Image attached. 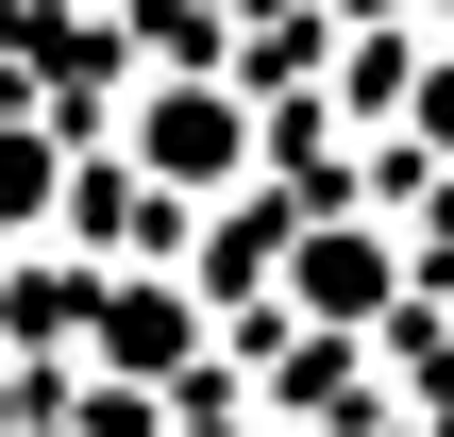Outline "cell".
<instances>
[{
  "instance_id": "cell-1",
  "label": "cell",
  "mask_w": 454,
  "mask_h": 437,
  "mask_svg": "<svg viewBox=\"0 0 454 437\" xmlns=\"http://www.w3.org/2000/svg\"><path fill=\"white\" fill-rule=\"evenodd\" d=\"M135 185H168V202H236L253 185V152H270V101L219 67V51H168V67H135L118 84V135H101Z\"/></svg>"
},
{
  "instance_id": "cell-2",
  "label": "cell",
  "mask_w": 454,
  "mask_h": 437,
  "mask_svg": "<svg viewBox=\"0 0 454 437\" xmlns=\"http://www.w3.org/2000/svg\"><path fill=\"white\" fill-rule=\"evenodd\" d=\"M0 219H17V236L51 219V135H0Z\"/></svg>"
},
{
  "instance_id": "cell-4",
  "label": "cell",
  "mask_w": 454,
  "mask_h": 437,
  "mask_svg": "<svg viewBox=\"0 0 454 437\" xmlns=\"http://www.w3.org/2000/svg\"><path fill=\"white\" fill-rule=\"evenodd\" d=\"M354 437H454V421H354Z\"/></svg>"
},
{
  "instance_id": "cell-3",
  "label": "cell",
  "mask_w": 454,
  "mask_h": 437,
  "mask_svg": "<svg viewBox=\"0 0 454 437\" xmlns=\"http://www.w3.org/2000/svg\"><path fill=\"white\" fill-rule=\"evenodd\" d=\"M320 17H337V34H371V17H421V0H320Z\"/></svg>"
}]
</instances>
